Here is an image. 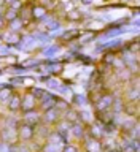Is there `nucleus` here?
I'll return each instance as SVG.
<instances>
[{
    "instance_id": "obj_6",
    "label": "nucleus",
    "mask_w": 140,
    "mask_h": 152,
    "mask_svg": "<svg viewBox=\"0 0 140 152\" xmlns=\"http://www.w3.org/2000/svg\"><path fill=\"white\" fill-rule=\"evenodd\" d=\"M40 104H41V108L46 111V109H50V108H54L56 98L53 97V95H50V94H43L40 97Z\"/></svg>"
},
{
    "instance_id": "obj_5",
    "label": "nucleus",
    "mask_w": 140,
    "mask_h": 152,
    "mask_svg": "<svg viewBox=\"0 0 140 152\" xmlns=\"http://www.w3.org/2000/svg\"><path fill=\"white\" fill-rule=\"evenodd\" d=\"M35 97H33L32 94H26V97L21 100V108L24 111H30V109L35 108Z\"/></svg>"
},
{
    "instance_id": "obj_24",
    "label": "nucleus",
    "mask_w": 140,
    "mask_h": 152,
    "mask_svg": "<svg viewBox=\"0 0 140 152\" xmlns=\"http://www.w3.org/2000/svg\"><path fill=\"white\" fill-rule=\"evenodd\" d=\"M108 152H116V151H108Z\"/></svg>"
},
{
    "instance_id": "obj_16",
    "label": "nucleus",
    "mask_w": 140,
    "mask_h": 152,
    "mask_svg": "<svg viewBox=\"0 0 140 152\" xmlns=\"http://www.w3.org/2000/svg\"><path fill=\"white\" fill-rule=\"evenodd\" d=\"M13 95V92H11V89L10 87H5V89H0V100L2 102H8V98Z\"/></svg>"
},
{
    "instance_id": "obj_4",
    "label": "nucleus",
    "mask_w": 140,
    "mask_h": 152,
    "mask_svg": "<svg viewBox=\"0 0 140 152\" xmlns=\"http://www.w3.org/2000/svg\"><path fill=\"white\" fill-rule=\"evenodd\" d=\"M0 136H2V141L13 142L14 136H16V132H14L13 127H2V130H0Z\"/></svg>"
},
{
    "instance_id": "obj_20",
    "label": "nucleus",
    "mask_w": 140,
    "mask_h": 152,
    "mask_svg": "<svg viewBox=\"0 0 140 152\" xmlns=\"http://www.w3.org/2000/svg\"><path fill=\"white\" fill-rule=\"evenodd\" d=\"M7 38H10V40H7L8 43H18L19 41V37H18V33H11L10 37H7Z\"/></svg>"
},
{
    "instance_id": "obj_14",
    "label": "nucleus",
    "mask_w": 140,
    "mask_h": 152,
    "mask_svg": "<svg viewBox=\"0 0 140 152\" xmlns=\"http://www.w3.org/2000/svg\"><path fill=\"white\" fill-rule=\"evenodd\" d=\"M62 146H64V144H54V142L48 141V144L43 147V152H61Z\"/></svg>"
},
{
    "instance_id": "obj_8",
    "label": "nucleus",
    "mask_w": 140,
    "mask_h": 152,
    "mask_svg": "<svg viewBox=\"0 0 140 152\" xmlns=\"http://www.w3.org/2000/svg\"><path fill=\"white\" fill-rule=\"evenodd\" d=\"M112 103H113V98H112V95H104L102 98L99 100L97 102V104H96V106H97V109L99 111H105V109H108L110 106H112Z\"/></svg>"
},
{
    "instance_id": "obj_18",
    "label": "nucleus",
    "mask_w": 140,
    "mask_h": 152,
    "mask_svg": "<svg viewBox=\"0 0 140 152\" xmlns=\"http://www.w3.org/2000/svg\"><path fill=\"white\" fill-rule=\"evenodd\" d=\"M22 27V22H21V19H14V21H11L10 22V28H11V30L14 32V30H19V28Z\"/></svg>"
},
{
    "instance_id": "obj_2",
    "label": "nucleus",
    "mask_w": 140,
    "mask_h": 152,
    "mask_svg": "<svg viewBox=\"0 0 140 152\" xmlns=\"http://www.w3.org/2000/svg\"><path fill=\"white\" fill-rule=\"evenodd\" d=\"M59 117H61V111L57 108H50L45 111V114H43V119H45V122H48V124L57 122Z\"/></svg>"
},
{
    "instance_id": "obj_7",
    "label": "nucleus",
    "mask_w": 140,
    "mask_h": 152,
    "mask_svg": "<svg viewBox=\"0 0 140 152\" xmlns=\"http://www.w3.org/2000/svg\"><path fill=\"white\" fill-rule=\"evenodd\" d=\"M86 149H88V152H102V144L96 138H89L86 141Z\"/></svg>"
},
{
    "instance_id": "obj_1",
    "label": "nucleus",
    "mask_w": 140,
    "mask_h": 152,
    "mask_svg": "<svg viewBox=\"0 0 140 152\" xmlns=\"http://www.w3.org/2000/svg\"><path fill=\"white\" fill-rule=\"evenodd\" d=\"M33 127L29 125V124H22L21 127H18V138L21 140L22 142H27L29 140L33 138Z\"/></svg>"
},
{
    "instance_id": "obj_17",
    "label": "nucleus",
    "mask_w": 140,
    "mask_h": 152,
    "mask_svg": "<svg viewBox=\"0 0 140 152\" xmlns=\"http://www.w3.org/2000/svg\"><path fill=\"white\" fill-rule=\"evenodd\" d=\"M127 98H129V102H137L139 100V89L134 87L131 92H127Z\"/></svg>"
},
{
    "instance_id": "obj_21",
    "label": "nucleus",
    "mask_w": 140,
    "mask_h": 152,
    "mask_svg": "<svg viewBox=\"0 0 140 152\" xmlns=\"http://www.w3.org/2000/svg\"><path fill=\"white\" fill-rule=\"evenodd\" d=\"M76 35V32L75 30H72V32H67V33H64V40H70L72 37H75Z\"/></svg>"
},
{
    "instance_id": "obj_11",
    "label": "nucleus",
    "mask_w": 140,
    "mask_h": 152,
    "mask_svg": "<svg viewBox=\"0 0 140 152\" xmlns=\"http://www.w3.org/2000/svg\"><path fill=\"white\" fill-rule=\"evenodd\" d=\"M18 10H14V8H7L5 10V13H3V18H5V21L7 22H11L14 21V19H18Z\"/></svg>"
},
{
    "instance_id": "obj_3",
    "label": "nucleus",
    "mask_w": 140,
    "mask_h": 152,
    "mask_svg": "<svg viewBox=\"0 0 140 152\" xmlns=\"http://www.w3.org/2000/svg\"><path fill=\"white\" fill-rule=\"evenodd\" d=\"M38 122H40V114L37 111H33V109L26 111V114H24V124H29V125L35 127Z\"/></svg>"
},
{
    "instance_id": "obj_9",
    "label": "nucleus",
    "mask_w": 140,
    "mask_h": 152,
    "mask_svg": "<svg viewBox=\"0 0 140 152\" xmlns=\"http://www.w3.org/2000/svg\"><path fill=\"white\" fill-rule=\"evenodd\" d=\"M8 109L10 111H18V109H21V98H19V95L14 94L8 98Z\"/></svg>"
},
{
    "instance_id": "obj_13",
    "label": "nucleus",
    "mask_w": 140,
    "mask_h": 152,
    "mask_svg": "<svg viewBox=\"0 0 140 152\" xmlns=\"http://www.w3.org/2000/svg\"><path fill=\"white\" fill-rule=\"evenodd\" d=\"M32 16L37 18V19H43L46 16V8L45 7H35L32 10Z\"/></svg>"
},
{
    "instance_id": "obj_15",
    "label": "nucleus",
    "mask_w": 140,
    "mask_h": 152,
    "mask_svg": "<svg viewBox=\"0 0 140 152\" xmlns=\"http://www.w3.org/2000/svg\"><path fill=\"white\" fill-rule=\"evenodd\" d=\"M0 152H14V146L11 144V142H7V141L0 140Z\"/></svg>"
},
{
    "instance_id": "obj_12",
    "label": "nucleus",
    "mask_w": 140,
    "mask_h": 152,
    "mask_svg": "<svg viewBox=\"0 0 140 152\" xmlns=\"http://www.w3.org/2000/svg\"><path fill=\"white\" fill-rule=\"evenodd\" d=\"M78 119H80V114L76 113L75 109H69V111L65 113V121L67 122L75 124V122H78Z\"/></svg>"
},
{
    "instance_id": "obj_23",
    "label": "nucleus",
    "mask_w": 140,
    "mask_h": 152,
    "mask_svg": "<svg viewBox=\"0 0 140 152\" xmlns=\"http://www.w3.org/2000/svg\"><path fill=\"white\" fill-rule=\"evenodd\" d=\"M5 10H7V8H5V7H2V5H0V16H3Z\"/></svg>"
},
{
    "instance_id": "obj_19",
    "label": "nucleus",
    "mask_w": 140,
    "mask_h": 152,
    "mask_svg": "<svg viewBox=\"0 0 140 152\" xmlns=\"http://www.w3.org/2000/svg\"><path fill=\"white\" fill-rule=\"evenodd\" d=\"M61 152H78V147H76L75 144H64Z\"/></svg>"
},
{
    "instance_id": "obj_10",
    "label": "nucleus",
    "mask_w": 140,
    "mask_h": 152,
    "mask_svg": "<svg viewBox=\"0 0 140 152\" xmlns=\"http://www.w3.org/2000/svg\"><path fill=\"white\" fill-rule=\"evenodd\" d=\"M70 132L73 133V136H75V138H80V140L84 136V133H86V132H84L83 124H76V122H75L73 125L70 127Z\"/></svg>"
},
{
    "instance_id": "obj_22",
    "label": "nucleus",
    "mask_w": 140,
    "mask_h": 152,
    "mask_svg": "<svg viewBox=\"0 0 140 152\" xmlns=\"http://www.w3.org/2000/svg\"><path fill=\"white\" fill-rule=\"evenodd\" d=\"M5 24H7L5 18H3V16H0V28H3V27H5Z\"/></svg>"
}]
</instances>
